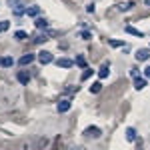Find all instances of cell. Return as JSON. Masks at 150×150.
Returning a JSON list of instances; mask_svg holds the SVG:
<instances>
[{"label":"cell","mask_w":150,"mask_h":150,"mask_svg":"<svg viewBox=\"0 0 150 150\" xmlns=\"http://www.w3.org/2000/svg\"><path fill=\"white\" fill-rule=\"evenodd\" d=\"M8 4H10L12 12H14L16 16H22V14H26V10H28V6L24 4L22 0H8Z\"/></svg>","instance_id":"6da1fadb"},{"label":"cell","mask_w":150,"mask_h":150,"mask_svg":"<svg viewBox=\"0 0 150 150\" xmlns=\"http://www.w3.org/2000/svg\"><path fill=\"white\" fill-rule=\"evenodd\" d=\"M38 60H40V64H50L54 60V56L50 52H46V50H42V52H38Z\"/></svg>","instance_id":"7a4b0ae2"},{"label":"cell","mask_w":150,"mask_h":150,"mask_svg":"<svg viewBox=\"0 0 150 150\" xmlns=\"http://www.w3.org/2000/svg\"><path fill=\"white\" fill-rule=\"evenodd\" d=\"M148 58H150V48H140V50H136V60L146 62Z\"/></svg>","instance_id":"3957f363"},{"label":"cell","mask_w":150,"mask_h":150,"mask_svg":"<svg viewBox=\"0 0 150 150\" xmlns=\"http://www.w3.org/2000/svg\"><path fill=\"white\" fill-rule=\"evenodd\" d=\"M84 134L90 136V138H100L102 132H100V128H98V126H88L86 130H84Z\"/></svg>","instance_id":"277c9868"},{"label":"cell","mask_w":150,"mask_h":150,"mask_svg":"<svg viewBox=\"0 0 150 150\" xmlns=\"http://www.w3.org/2000/svg\"><path fill=\"white\" fill-rule=\"evenodd\" d=\"M124 30H126L128 34H132V36H138V38H142V36H144V32H142V30L134 28V26H130V24H126V26H124Z\"/></svg>","instance_id":"5b68a950"},{"label":"cell","mask_w":150,"mask_h":150,"mask_svg":"<svg viewBox=\"0 0 150 150\" xmlns=\"http://www.w3.org/2000/svg\"><path fill=\"white\" fill-rule=\"evenodd\" d=\"M56 64H58V68H70V66H72L74 62H72L70 58H58Z\"/></svg>","instance_id":"8992f818"},{"label":"cell","mask_w":150,"mask_h":150,"mask_svg":"<svg viewBox=\"0 0 150 150\" xmlns=\"http://www.w3.org/2000/svg\"><path fill=\"white\" fill-rule=\"evenodd\" d=\"M56 108H58V112H68L70 110V100H60Z\"/></svg>","instance_id":"52a82bcc"},{"label":"cell","mask_w":150,"mask_h":150,"mask_svg":"<svg viewBox=\"0 0 150 150\" xmlns=\"http://www.w3.org/2000/svg\"><path fill=\"white\" fill-rule=\"evenodd\" d=\"M34 54H30V52H28V54H24L22 58H20V64H22V66H26V64H30V62H34Z\"/></svg>","instance_id":"ba28073f"},{"label":"cell","mask_w":150,"mask_h":150,"mask_svg":"<svg viewBox=\"0 0 150 150\" xmlns=\"http://www.w3.org/2000/svg\"><path fill=\"white\" fill-rule=\"evenodd\" d=\"M144 86H146V78H140V76H136V78H134V88H136V90H142Z\"/></svg>","instance_id":"9c48e42d"},{"label":"cell","mask_w":150,"mask_h":150,"mask_svg":"<svg viewBox=\"0 0 150 150\" xmlns=\"http://www.w3.org/2000/svg\"><path fill=\"white\" fill-rule=\"evenodd\" d=\"M126 140H128V142L138 140V138H136V130H134V128H126Z\"/></svg>","instance_id":"30bf717a"},{"label":"cell","mask_w":150,"mask_h":150,"mask_svg":"<svg viewBox=\"0 0 150 150\" xmlns=\"http://www.w3.org/2000/svg\"><path fill=\"white\" fill-rule=\"evenodd\" d=\"M16 78H18L20 84H28V80H30V76H28L26 72H18V74H16Z\"/></svg>","instance_id":"8fae6325"},{"label":"cell","mask_w":150,"mask_h":150,"mask_svg":"<svg viewBox=\"0 0 150 150\" xmlns=\"http://www.w3.org/2000/svg\"><path fill=\"white\" fill-rule=\"evenodd\" d=\"M108 74H110V66H108V64H104L102 68L98 70V76H100V78H106Z\"/></svg>","instance_id":"7c38bea8"},{"label":"cell","mask_w":150,"mask_h":150,"mask_svg":"<svg viewBox=\"0 0 150 150\" xmlns=\"http://www.w3.org/2000/svg\"><path fill=\"white\" fill-rule=\"evenodd\" d=\"M26 14H28V16H38V14H40V6H30V8H28V10H26Z\"/></svg>","instance_id":"4fadbf2b"},{"label":"cell","mask_w":150,"mask_h":150,"mask_svg":"<svg viewBox=\"0 0 150 150\" xmlns=\"http://www.w3.org/2000/svg\"><path fill=\"white\" fill-rule=\"evenodd\" d=\"M36 28H46L48 26V22H46V18H36Z\"/></svg>","instance_id":"5bb4252c"},{"label":"cell","mask_w":150,"mask_h":150,"mask_svg":"<svg viewBox=\"0 0 150 150\" xmlns=\"http://www.w3.org/2000/svg\"><path fill=\"white\" fill-rule=\"evenodd\" d=\"M100 90H102V84H100V82H94L92 86H90V92H92V94L100 92Z\"/></svg>","instance_id":"9a60e30c"},{"label":"cell","mask_w":150,"mask_h":150,"mask_svg":"<svg viewBox=\"0 0 150 150\" xmlns=\"http://www.w3.org/2000/svg\"><path fill=\"white\" fill-rule=\"evenodd\" d=\"M14 38H16V40H26V38H28V34H26L24 30H18V32L14 34Z\"/></svg>","instance_id":"2e32d148"},{"label":"cell","mask_w":150,"mask_h":150,"mask_svg":"<svg viewBox=\"0 0 150 150\" xmlns=\"http://www.w3.org/2000/svg\"><path fill=\"white\" fill-rule=\"evenodd\" d=\"M12 64H14V60H12L10 56H4V58H2V66H6V68H8V66H12Z\"/></svg>","instance_id":"e0dca14e"},{"label":"cell","mask_w":150,"mask_h":150,"mask_svg":"<svg viewBox=\"0 0 150 150\" xmlns=\"http://www.w3.org/2000/svg\"><path fill=\"white\" fill-rule=\"evenodd\" d=\"M108 44L112 48H120V46H124V42L122 40H108Z\"/></svg>","instance_id":"ac0fdd59"},{"label":"cell","mask_w":150,"mask_h":150,"mask_svg":"<svg viewBox=\"0 0 150 150\" xmlns=\"http://www.w3.org/2000/svg\"><path fill=\"white\" fill-rule=\"evenodd\" d=\"M76 64H78L80 68H86V60H84V56H76Z\"/></svg>","instance_id":"d6986e66"},{"label":"cell","mask_w":150,"mask_h":150,"mask_svg":"<svg viewBox=\"0 0 150 150\" xmlns=\"http://www.w3.org/2000/svg\"><path fill=\"white\" fill-rule=\"evenodd\" d=\"M8 28H10V22H6V20H2V22H0V32H6Z\"/></svg>","instance_id":"ffe728a7"},{"label":"cell","mask_w":150,"mask_h":150,"mask_svg":"<svg viewBox=\"0 0 150 150\" xmlns=\"http://www.w3.org/2000/svg\"><path fill=\"white\" fill-rule=\"evenodd\" d=\"M90 74H92V70H90V68H84V74H82V80H88V78H90Z\"/></svg>","instance_id":"44dd1931"},{"label":"cell","mask_w":150,"mask_h":150,"mask_svg":"<svg viewBox=\"0 0 150 150\" xmlns=\"http://www.w3.org/2000/svg\"><path fill=\"white\" fill-rule=\"evenodd\" d=\"M130 8H132L130 2H126V4H118V10H130Z\"/></svg>","instance_id":"7402d4cb"},{"label":"cell","mask_w":150,"mask_h":150,"mask_svg":"<svg viewBox=\"0 0 150 150\" xmlns=\"http://www.w3.org/2000/svg\"><path fill=\"white\" fill-rule=\"evenodd\" d=\"M80 36L84 38V40H90V38H92V34H90L88 30H82V32H80Z\"/></svg>","instance_id":"603a6c76"},{"label":"cell","mask_w":150,"mask_h":150,"mask_svg":"<svg viewBox=\"0 0 150 150\" xmlns=\"http://www.w3.org/2000/svg\"><path fill=\"white\" fill-rule=\"evenodd\" d=\"M46 40H48L46 36H36V38H34V42H36V44H42V42H46Z\"/></svg>","instance_id":"cb8c5ba5"},{"label":"cell","mask_w":150,"mask_h":150,"mask_svg":"<svg viewBox=\"0 0 150 150\" xmlns=\"http://www.w3.org/2000/svg\"><path fill=\"white\" fill-rule=\"evenodd\" d=\"M144 78H150V66L144 68Z\"/></svg>","instance_id":"d4e9b609"},{"label":"cell","mask_w":150,"mask_h":150,"mask_svg":"<svg viewBox=\"0 0 150 150\" xmlns=\"http://www.w3.org/2000/svg\"><path fill=\"white\" fill-rule=\"evenodd\" d=\"M0 66H2V58H0Z\"/></svg>","instance_id":"484cf974"}]
</instances>
